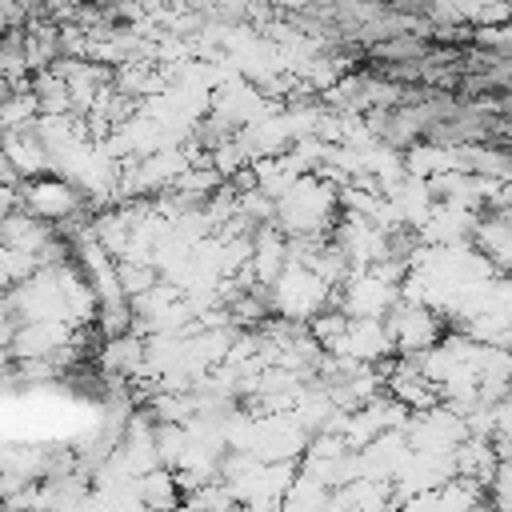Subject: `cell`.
<instances>
[{"instance_id":"obj_1","label":"cell","mask_w":512,"mask_h":512,"mask_svg":"<svg viewBox=\"0 0 512 512\" xmlns=\"http://www.w3.org/2000/svg\"><path fill=\"white\" fill-rule=\"evenodd\" d=\"M332 288H336V284H328L320 272H312L308 264L292 260V264L268 284V304H272L276 316H288V320H312L316 312H324Z\"/></svg>"},{"instance_id":"obj_2","label":"cell","mask_w":512,"mask_h":512,"mask_svg":"<svg viewBox=\"0 0 512 512\" xmlns=\"http://www.w3.org/2000/svg\"><path fill=\"white\" fill-rule=\"evenodd\" d=\"M20 192H24V208L32 216H40V220H52V224H60V220H68V216L88 208V200H84L88 192L76 180H68L64 172L32 176V180L20 184Z\"/></svg>"},{"instance_id":"obj_3","label":"cell","mask_w":512,"mask_h":512,"mask_svg":"<svg viewBox=\"0 0 512 512\" xmlns=\"http://www.w3.org/2000/svg\"><path fill=\"white\" fill-rule=\"evenodd\" d=\"M384 324L392 332L396 352H404V356H416V352H424V348H432L440 340V316H436L432 304H420V300H404L400 296L396 308L384 316Z\"/></svg>"},{"instance_id":"obj_4","label":"cell","mask_w":512,"mask_h":512,"mask_svg":"<svg viewBox=\"0 0 512 512\" xmlns=\"http://www.w3.org/2000/svg\"><path fill=\"white\" fill-rule=\"evenodd\" d=\"M472 40L480 48L496 52V56H512V20H504V24H476Z\"/></svg>"}]
</instances>
